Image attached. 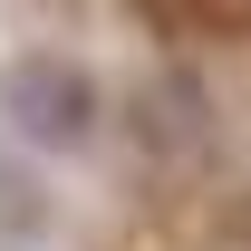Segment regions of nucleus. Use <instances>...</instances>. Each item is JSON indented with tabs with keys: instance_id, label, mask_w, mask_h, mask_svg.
Masks as SVG:
<instances>
[{
	"instance_id": "nucleus-1",
	"label": "nucleus",
	"mask_w": 251,
	"mask_h": 251,
	"mask_svg": "<svg viewBox=\"0 0 251 251\" xmlns=\"http://www.w3.org/2000/svg\"><path fill=\"white\" fill-rule=\"evenodd\" d=\"M0 116L29 145H87L97 135V87H87V68H68V58H20L0 77Z\"/></svg>"
}]
</instances>
